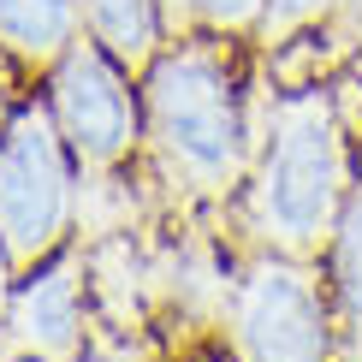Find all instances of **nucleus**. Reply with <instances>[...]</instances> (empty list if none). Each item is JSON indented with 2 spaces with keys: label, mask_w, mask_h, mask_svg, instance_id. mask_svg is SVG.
I'll use <instances>...</instances> for the list:
<instances>
[{
  "label": "nucleus",
  "mask_w": 362,
  "mask_h": 362,
  "mask_svg": "<svg viewBox=\"0 0 362 362\" xmlns=\"http://www.w3.org/2000/svg\"><path fill=\"white\" fill-rule=\"evenodd\" d=\"M356 185L344 113L327 89H285L267 113V148L250 185V220L267 250L309 255L333 238L339 208Z\"/></svg>",
  "instance_id": "f257e3e1"
},
{
  "label": "nucleus",
  "mask_w": 362,
  "mask_h": 362,
  "mask_svg": "<svg viewBox=\"0 0 362 362\" xmlns=\"http://www.w3.org/2000/svg\"><path fill=\"white\" fill-rule=\"evenodd\" d=\"M143 131L178 185L202 196L232 190L250 148V107L232 54L208 36L160 48L143 71Z\"/></svg>",
  "instance_id": "f03ea898"
},
{
  "label": "nucleus",
  "mask_w": 362,
  "mask_h": 362,
  "mask_svg": "<svg viewBox=\"0 0 362 362\" xmlns=\"http://www.w3.org/2000/svg\"><path fill=\"white\" fill-rule=\"evenodd\" d=\"M71 143L48 107L24 101L0 137V238L12 262L36 267L66 244L78 214V178H71Z\"/></svg>",
  "instance_id": "7ed1b4c3"
},
{
  "label": "nucleus",
  "mask_w": 362,
  "mask_h": 362,
  "mask_svg": "<svg viewBox=\"0 0 362 362\" xmlns=\"http://www.w3.org/2000/svg\"><path fill=\"white\" fill-rule=\"evenodd\" d=\"M232 327H238L244 362H327L339 315L327 309L303 255L274 250L255 267H244V279L232 291Z\"/></svg>",
  "instance_id": "20e7f679"
},
{
  "label": "nucleus",
  "mask_w": 362,
  "mask_h": 362,
  "mask_svg": "<svg viewBox=\"0 0 362 362\" xmlns=\"http://www.w3.org/2000/svg\"><path fill=\"white\" fill-rule=\"evenodd\" d=\"M48 113L83 167H119L143 137V89H131V71L95 42H71L54 59Z\"/></svg>",
  "instance_id": "39448f33"
},
{
  "label": "nucleus",
  "mask_w": 362,
  "mask_h": 362,
  "mask_svg": "<svg viewBox=\"0 0 362 362\" xmlns=\"http://www.w3.org/2000/svg\"><path fill=\"white\" fill-rule=\"evenodd\" d=\"M6 327H12V344L30 351L36 362H66L78 351V339H83V267H78V255L54 250L48 262L30 267V279L12 291Z\"/></svg>",
  "instance_id": "423d86ee"
},
{
  "label": "nucleus",
  "mask_w": 362,
  "mask_h": 362,
  "mask_svg": "<svg viewBox=\"0 0 362 362\" xmlns=\"http://www.w3.org/2000/svg\"><path fill=\"white\" fill-rule=\"evenodd\" d=\"M83 30L95 48H107L125 71H148L167 36V6L160 0H78Z\"/></svg>",
  "instance_id": "0eeeda50"
},
{
  "label": "nucleus",
  "mask_w": 362,
  "mask_h": 362,
  "mask_svg": "<svg viewBox=\"0 0 362 362\" xmlns=\"http://www.w3.org/2000/svg\"><path fill=\"white\" fill-rule=\"evenodd\" d=\"M78 0H0V54L24 66H54L78 42Z\"/></svg>",
  "instance_id": "6e6552de"
},
{
  "label": "nucleus",
  "mask_w": 362,
  "mask_h": 362,
  "mask_svg": "<svg viewBox=\"0 0 362 362\" xmlns=\"http://www.w3.org/2000/svg\"><path fill=\"white\" fill-rule=\"evenodd\" d=\"M333 255H327V291H333V315H339V339L351 344V356H362V167L356 185L339 208L333 226Z\"/></svg>",
  "instance_id": "1a4fd4ad"
},
{
  "label": "nucleus",
  "mask_w": 362,
  "mask_h": 362,
  "mask_svg": "<svg viewBox=\"0 0 362 362\" xmlns=\"http://www.w3.org/2000/svg\"><path fill=\"white\" fill-rule=\"evenodd\" d=\"M167 12L208 36H244V30H262L267 0H167Z\"/></svg>",
  "instance_id": "9d476101"
},
{
  "label": "nucleus",
  "mask_w": 362,
  "mask_h": 362,
  "mask_svg": "<svg viewBox=\"0 0 362 362\" xmlns=\"http://www.w3.org/2000/svg\"><path fill=\"white\" fill-rule=\"evenodd\" d=\"M327 12H339V0H267V12H262V30H255V36H262L267 48H285V42H291L297 30L321 24Z\"/></svg>",
  "instance_id": "9b49d317"
},
{
  "label": "nucleus",
  "mask_w": 362,
  "mask_h": 362,
  "mask_svg": "<svg viewBox=\"0 0 362 362\" xmlns=\"http://www.w3.org/2000/svg\"><path fill=\"white\" fill-rule=\"evenodd\" d=\"M12 267H18V262H12V250H6V238H0V315L12 309Z\"/></svg>",
  "instance_id": "f8f14e48"
},
{
  "label": "nucleus",
  "mask_w": 362,
  "mask_h": 362,
  "mask_svg": "<svg viewBox=\"0 0 362 362\" xmlns=\"http://www.w3.org/2000/svg\"><path fill=\"white\" fill-rule=\"evenodd\" d=\"M339 18L351 24V36H362V0H339Z\"/></svg>",
  "instance_id": "ddd939ff"
},
{
  "label": "nucleus",
  "mask_w": 362,
  "mask_h": 362,
  "mask_svg": "<svg viewBox=\"0 0 362 362\" xmlns=\"http://www.w3.org/2000/svg\"><path fill=\"white\" fill-rule=\"evenodd\" d=\"M6 125H12V95H6V71H0V137H6Z\"/></svg>",
  "instance_id": "4468645a"
}]
</instances>
